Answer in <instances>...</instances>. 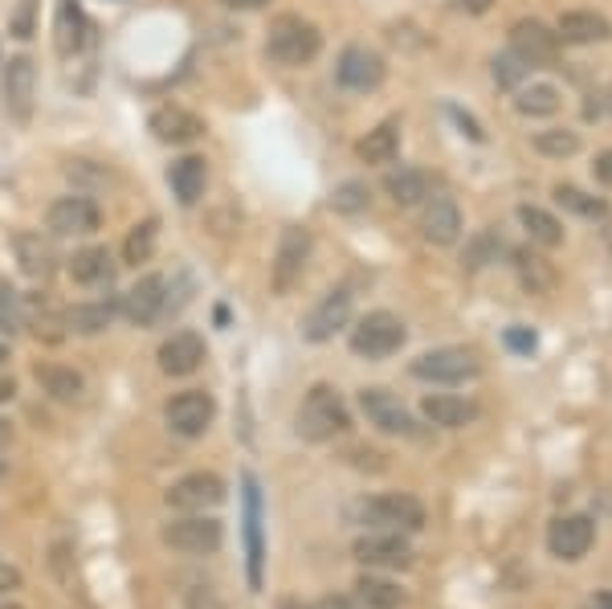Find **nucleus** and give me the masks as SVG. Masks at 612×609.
<instances>
[{
    "mask_svg": "<svg viewBox=\"0 0 612 609\" xmlns=\"http://www.w3.org/2000/svg\"><path fill=\"white\" fill-rule=\"evenodd\" d=\"M511 53L531 70V66H551L560 58V38L543 21H519L511 29Z\"/></svg>",
    "mask_w": 612,
    "mask_h": 609,
    "instance_id": "obj_18",
    "label": "nucleus"
},
{
    "mask_svg": "<svg viewBox=\"0 0 612 609\" xmlns=\"http://www.w3.org/2000/svg\"><path fill=\"white\" fill-rule=\"evenodd\" d=\"M499 254H502V241L494 238V233H478V238L470 241V250H465V267L482 270L490 267V262H499Z\"/></svg>",
    "mask_w": 612,
    "mask_h": 609,
    "instance_id": "obj_43",
    "label": "nucleus"
},
{
    "mask_svg": "<svg viewBox=\"0 0 612 609\" xmlns=\"http://www.w3.org/2000/svg\"><path fill=\"white\" fill-rule=\"evenodd\" d=\"M421 233L433 246H453V241L462 238V209H458V201L433 197L425 204V213H421Z\"/></svg>",
    "mask_w": 612,
    "mask_h": 609,
    "instance_id": "obj_24",
    "label": "nucleus"
},
{
    "mask_svg": "<svg viewBox=\"0 0 612 609\" xmlns=\"http://www.w3.org/2000/svg\"><path fill=\"white\" fill-rule=\"evenodd\" d=\"M225 540V528L217 516L209 511H192V516H180L163 528V545L175 548V552H188V557H204V552H217Z\"/></svg>",
    "mask_w": 612,
    "mask_h": 609,
    "instance_id": "obj_7",
    "label": "nucleus"
},
{
    "mask_svg": "<svg viewBox=\"0 0 612 609\" xmlns=\"http://www.w3.org/2000/svg\"><path fill=\"white\" fill-rule=\"evenodd\" d=\"M490 66H494V82H499L502 90H514L526 78V66L519 62L514 53H499V58H494Z\"/></svg>",
    "mask_w": 612,
    "mask_h": 609,
    "instance_id": "obj_45",
    "label": "nucleus"
},
{
    "mask_svg": "<svg viewBox=\"0 0 612 609\" xmlns=\"http://www.w3.org/2000/svg\"><path fill=\"white\" fill-rule=\"evenodd\" d=\"M465 9H470V13H486L490 9V0H462Z\"/></svg>",
    "mask_w": 612,
    "mask_h": 609,
    "instance_id": "obj_54",
    "label": "nucleus"
},
{
    "mask_svg": "<svg viewBox=\"0 0 612 609\" xmlns=\"http://www.w3.org/2000/svg\"><path fill=\"white\" fill-rule=\"evenodd\" d=\"M519 114L526 119H548V114L560 111V90L548 87V82H535V87H523L519 90V99H514Z\"/></svg>",
    "mask_w": 612,
    "mask_h": 609,
    "instance_id": "obj_38",
    "label": "nucleus"
},
{
    "mask_svg": "<svg viewBox=\"0 0 612 609\" xmlns=\"http://www.w3.org/2000/svg\"><path fill=\"white\" fill-rule=\"evenodd\" d=\"M119 311H123V319L136 323V328L155 323V319L168 311V279H163V274H143V279L119 299Z\"/></svg>",
    "mask_w": 612,
    "mask_h": 609,
    "instance_id": "obj_14",
    "label": "nucleus"
},
{
    "mask_svg": "<svg viewBox=\"0 0 612 609\" xmlns=\"http://www.w3.org/2000/svg\"><path fill=\"white\" fill-rule=\"evenodd\" d=\"M506 348H514V352H535V331L506 328Z\"/></svg>",
    "mask_w": 612,
    "mask_h": 609,
    "instance_id": "obj_46",
    "label": "nucleus"
},
{
    "mask_svg": "<svg viewBox=\"0 0 612 609\" xmlns=\"http://www.w3.org/2000/svg\"><path fill=\"white\" fill-rule=\"evenodd\" d=\"M0 438H9V421H0Z\"/></svg>",
    "mask_w": 612,
    "mask_h": 609,
    "instance_id": "obj_57",
    "label": "nucleus"
},
{
    "mask_svg": "<svg viewBox=\"0 0 612 609\" xmlns=\"http://www.w3.org/2000/svg\"><path fill=\"white\" fill-rule=\"evenodd\" d=\"M592 545H596V523L588 516H560L548 528V548L555 560H584Z\"/></svg>",
    "mask_w": 612,
    "mask_h": 609,
    "instance_id": "obj_19",
    "label": "nucleus"
},
{
    "mask_svg": "<svg viewBox=\"0 0 612 609\" xmlns=\"http://www.w3.org/2000/svg\"><path fill=\"white\" fill-rule=\"evenodd\" d=\"M514 270H519V282H523L531 294H551L555 291V267H551L543 254L514 250Z\"/></svg>",
    "mask_w": 612,
    "mask_h": 609,
    "instance_id": "obj_34",
    "label": "nucleus"
},
{
    "mask_svg": "<svg viewBox=\"0 0 612 609\" xmlns=\"http://www.w3.org/2000/svg\"><path fill=\"white\" fill-rule=\"evenodd\" d=\"M351 552L368 569H409L413 565V545L400 532H368L355 540Z\"/></svg>",
    "mask_w": 612,
    "mask_h": 609,
    "instance_id": "obj_15",
    "label": "nucleus"
},
{
    "mask_svg": "<svg viewBox=\"0 0 612 609\" xmlns=\"http://www.w3.org/2000/svg\"><path fill=\"white\" fill-rule=\"evenodd\" d=\"M335 78L339 87L348 90H375L384 82V58L368 46H348L339 53V66H335Z\"/></svg>",
    "mask_w": 612,
    "mask_h": 609,
    "instance_id": "obj_20",
    "label": "nucleus"
},
{
    "mask_svg": "<svg viewBox=\"0 0 612 609\" xmlns=\"http://www.w3.org/2000/svg\"><path fill=\"white\" fill-rule=\"evenodd\" d=\"M217 418V401L204 389H184L163 406V421L175 438H204Z\"/></svg>",
    "mask_w": 612,
    "mask_h": 609,
    "instance_id": "obj_9",
    "label": "nucleus"
},
{
    "mask_svg": "<svg viewBox=\"0 0 612 609\" xmlns=\"http://www.w3.org/2000/svg\"><path fill=\"white\" fill-rule=\"evenodd\" d=\"M355 597H360L368 609H400L404 606V589L392 585L388 577H375V572H363L355 581Z\"/></svg>",
    "mask_w": 612,
    "mask_h": 609,
    "instance_id": "obj_35",
    "label": "nucleus"
},
{
    "mask_svg": "<svg viewBox=\"0 0 612 609\" xmlns=\"http://www.w3.org/2000/svg\"><path fill=\"white\" fill-rule=\"evenodd\" d=\"M555 201H560L563 209L580 213V217H604L609 213V204L596 201V197H588V192L575 189V184H555Z\"/></svg>",
    "mask_w": 612,
    "mask_h": 609,
    "instance_id": "obj_42",
    "label": "nucleus"
},
{
    "mask_svg": "<svg viewBox=\"0 0 612 609\" xmlns=\"http://www.w3.org/2000/svg\"><path fill=\"white\" fill-rule=\"evenodd\" d=\"M21 311H26V328L46 343H58L66 340L70 331H66V316L62 311H53L50 299H41V294H21Z\"/></svg>",
    "mask_w": 612,
    "mask_h": 609,
    "instance_id": "obj_28",
    "label": "nucleus"
},
{
    "mask_svg": "<svg viewBox=\"0 0 612 609\" xmlns=\"http://www.w3.org/2000/svg\"><path fill=\"white\" fill-rule=\"evenodd\" d=\"M13 589H21V572L13 565H0V597L13 593Z\"/></svg>",
    "mask_w": 612,
    "mask_h": 609,
    "instance_id": "obj_47",
    "label": "nucleus"
},
{
    "mask_svg": "<svg viewBox=\"0 0 612 609\" xmlns=\"http://www.w3.org/2000/svg\"><path fill=\"white\" fill-rule=\"evenodd\" d=\"M155 241H160V221L155 217H143L139 226H131L123 241V262L127 267H139V262H151L155 254Z\"/></svg>",
    "mask_w": 612,
    "mask_h": 609,
    "instance_id": "obj_37",
    "label": "nucleus"
},
{
    "mask_svg": "<svg viewBox=\"0 0 612 609\" xmlns=\"http://www.w3.org/2000/svg\"><path fill=\"white\" fill-rule=\"evenodd\" d=\"M62 316H66V331H74V336H99V331H107L114 323L119 303H111V299H99V303H74L70 311H62Z\"/></svg>",
    "mask_w": 612,
    "mask_h": 609,
    "instance_id": "obj_30",
    "label": "nucleus"
},
{
    "mask_svg": "<svg viewBox=\"0 0 612 609\" xmlns=\"http://www.w3.org/2000/svg\"><path fill=\"white\" fill-rule=\"evenodd\" d=\"M204 356L209 352H204V340L197 331H175L160 343V369L168 377H192L204 365Z\"/></svg>",
    "mask_w": 612,
    "mask_h": 609,
    "instance_id": "obj_21",
    "label": "nucleus"
},
{
    "mask_svg": "<svg viewBox=\"0 0 612 609\" xmlns=\"http://www.w3.org/2000/svg\"><path fill=\"white\" fill-rule=\"evenodd\" d=\"M9 33L17 41H29L38 33V0H17V9L9 13Z\"/></svg>",
    "mask_w": 612,
    "mask_h": 609,
    "instance_id": "obj_44",
    "label": "nucleus"
},
{
    "mask_svg": "<svg viewBox=\"0 0 612 609\" xmlns=\"http://www.w3.org/2000/svg\"><path fill=\"white\" fill-rule=\"evenodd\" d=\"M148 131L160 143L188 148V143H197L200 136H204V119H200V114H192L188 107H175V102H168V107H155V111H151Z\"/></svg>",
    "mask_w": 612,
    "mask_h": 609,
    "instance_id": "obj_16",
    "label": "nucleus"
},
{
    "mask_svg": "<svg viewBox=\"0 0 612 609\" xmlns=\"http://www.w3.org/2000/svg\"><path fill=\"white\" fill-rule=\"evenodd\" d=\"M360 413L368 418V426H375L380 433L392 438H413V413L400 406V397H392L388 389H363L360 393Z\"/></svg>",
    "mask_w": 612,
    "mask_h": 609,
    "instance_id": "obj_13",
    "label": "nucleus"
},
{
    "mask_svg": "<svg viewBox=\"0 0 612 609\" xmlns=\"http://www.w3.org/2000/svg\"><path fill=\"white\" fill-rule=\"evenodd\" d=\"M4 470H9V467H4V458H0V479H4Z\"/></svg>",
    "mask_w": 612,
    "mask_h": 609,
    "instance_id": "obj_58",
    "label": "nucleus"
},
{
    "mask_svg": "<svg viewBox=\"0 0 612 609\" xmlns=\"http://www.w3.org/2000/svg\"><path fill=\"white\" fill-rule=\"evenodd\" d=\"M555 38L568 41V46H596V41L612 38V26L600 13H588V9H572V13L560 17L555 26Z\"/></svg>",
    "mask_w": 612,
    "mask_h": 609,
    "instance_id": "obj_27",
    "label": "nucleus"
},
{
    "mask_svg": "<svg viewBox=\"0 0 612 609\" xmlns=\"http://www.w3.org/2000/svg\"><path fill=\"white\" fill-rule=\"evenodd\" d=\"M400 152V123L397 119H388L380 128H372L355 143V156H360L363 164H392Z\"/></svg>",
    "mask_w": 612,
    "mask_h": 609,
    "instance_id": "obj_32",
    "label": "nucleus"
},
{
    "mask_svg": "<svg viewBox=\"0 0 612 609\" xmlns=\"http://www.w3.org/2000/svg\"><path fill=\"white\" fill-rule=\"evenodd\" d=\"M13 397H17V381L0 372V406H4V401H13Z\"/></svg>",
    "mask_w": 612,
    "mask_h": 609,
    "instance_id": "obj_51",
    "label": "nucleus"
},
{
    "mask_svg": "<svg viewBox=\"0 0 612 609\" xmlns=\"http://www.w3.org/2000/svg\"><path fill=\"white\" fill-rule=\"evenodd\" d=\"M421 413H425L433 426H441V430H462V426H470V421L478 418V406L470 397H458V393H429L425 401H421Z\"/></svg>",
    "mask_w": 612,
    "mask_h": 609,
    "instance_id": "obj_26",
    "label": "nucleus"
},
{
    "mask_svg": "<svg viewBox=\"0 0 612 609\" xmlns=\"http://www.w3.org/2000/svg\"><path fill=\"white\" fill-rule=\"evenodd\" d=\"M588 609H612V589H604V593L592 597V606Z\"/></svg>",
    "mask_w": 612,
    "mask_h": 609,
    "instance_id": "obj_53",
    "label": "nucleus"
},
{
    "mask_svg": "<svg viewBox=\"0 0 612 609\" xmlns=\"http://www.w3.org/2000/svg\"><path fill=\"white\" fill-rule=\"evenodd\" d=\"M319 50H323V33L294 13L278 17L270 26V38H265V53L278 66H307L319 58Z\"/></svg>",
    "mask_w": 612,
    "mask_h": 609,
    "instance_id": "obj_2",
    "label": "nucleus"
},
{
    "mask_svg": "<svg viewBox=\"0 0 612 609\" xmlns=\"http://www.w3.org/2000/svg\"><path fill=\"white\" fill-rule=\"evenodd\" d=\"M17 331H26L21 294L9 287V279H0V336H17Z\"/></svg>",
    "mask_w": 612,
    "mask_h": 609,
    "instance_id": "obj_41",
    "label": "nucleus"
},
{
    "mask_svg": "<svg viewBox=\"0 0 612 609\" xmlns=\"http://www.w3.org/2000/svg\"><path fill=\"white\" fill-rule=\"evenodd\" d=\"M450 114L458 119V123H462V131L470 136V140H482V131H478V123L470 119V114H462V111H450Z\"/></svg>",
    "mask_w": 612,
    "mask_h": 609,
    "instance_id": "obj_50",
    "label": "nucleus"
},
{
    "mask_svg": "<svg viewBox=\"0 0 612 609\" xmlns=\"http://www.w3.org/2000/svg\"><path fill=\"white\" fill-rule=\"evenodd\" d=\"M360 523L372 532H421L425 528V508L413 496H375L360 503Z\"/></svg>",
    "mask_w": 612,
    "mask_h": 609,
    "instance_id": "obj_3",
    "label": "nucleus"
},
{
    "mask_svg": "<svg viewBox=\"0 0 612 609\" xmlns=\"http://www.w3.org/2000/svg\"><path fill=\"white\" fill-rule=\"evenodd\" d=\"M0 94H4V114H9L13 123H29L33 102H38V66H33L29 53H17V58L4 62Z\"/></svg>",
    "mask_w": 612,
    "mask_h": 609,
    "instance_id": "obj_8",
    "label": "nucleus"
},
{
    "mask_svg": "<svg viewBox=\"0 0 612 609\" xmlns=\"http://www.w3.org/2000/svg\"><path fill=\"white\" fill-rule=\"evenodd\" d=\"M311 229L307 226H287L282 238H278V254H274V267H270V282H274L278 294H290L294 287L302 282L307 274V262H311Z\"/></svg>",
    "mask_w": 612,
    "mask_h": 609,
    "instance_id": "obj_6",
    "label": "nucleus"
},
{
    "mask_svg": "<svg viewBox=\"0 0 612 609\" xmlns=\"http://www.w3.org/2000/svg\"><path fill=\"white\" fill-rule=\"evenodd\" d=\"M87 46V13L78 0H58L53 4V50L58 58H74Z\"/></svg>",
    "mask_w": 612,
    "mask_h": 609,
    "instance_id": "obj_23",
    "label": "nucleus"
},
{
    "mask_svg": "<svg viewBox=\"0 0 612 609\" xmlns=\"http://www.w3.org/2000/svg\"><path fill=\"white\" fill-rule=\"evenodd\" d=\"M66 270H70V279H74L78 287H102V282H111L114 274L111 250H107V246H87V250H78V254L66 262Z\"/></svg>",
    "mask_w": 612,
    "mask_h": 609,
    "instance_id": "obj_29",
    "label": "nucleus"
},
{
    "mask_svg": "<svg viewBox=\"0 0 612 609\" xmlns=\"http://www.w3.org/2000/svg\"><path fill=\"white\" fill-rule=\"evenodd\" d=\"M46 226H50V233H58V238H87V233H94V229L102 226V213L90 197L70 192V197H58V201L50 204Z\"/></svg>",
    "mask_w": 612,
    "mask_h": 609,
    "instance_id": "obj_11",
    "label": "nucleus"
},
{
    "mask_svg": "<svg viewBox=\"0 0 612 609\" xmlns=\"http://www.w3.org/2000/svg\"><path fill=\"white\" fill-rule=\"evenodd\" d=\"M221 503H225V479L213 475V470H192V475H184V479H175L168 487V508L184 511V516L213 511Z\"/></svg>",
    "mask_w": 612,
    "mask_h": 609,
    "instance_id": "obj_10",
    "label": "nucleus"
},
{
    "mask_svg": "<svg viewBox=\"0 0 612 609\" xmlns=\"http://www.w3.org/2000/svg\"><path fill=\"white\" fill-rule=\"evenodd\" d=\"M168 184H172L175 201L184 204V209H192V204L204 197V189H209V164H204V156H180V160H172Z\"/></svg>",
    "mask_w": 612,
    "mask_h": 609,
    "instance_id": "obj_25",
    "label": "nucleus"
},
{
    "mask_svg": "<svg viewBox=\"0 0 612 609\" xmlns=\"http://www.w3.org/2000/svg\"><path fill=\"white\" fill-rule=\"evenodd\" d=\"M592 168H596V180L612 184V148H609V152H600V156H596V164H592Z\"/></svg>",
    "mask_w": 612,
    "mask_h": 609,
    "instance_id": "obj_48",
    "label": "nucleus"
},
{
    "mask_svg": "<svg viewBox=\"0 0 612 609\" xmlns=\"http://www.w3.org/2000/svg\"><path fill=\"white\" fill-rule=\"evenodd\" d=\"M9 246H13L21 274H29V279H50L53 267H58V258H53V246L41 238L38 229H17L13 238H9Z\"/></svg>",
    "mask_w": 612,
    "mask_h": 609,
    "instance_id": "obj_22",
    "label": "nucleus"
},
{
    "mask_svg": "<svg viewBox=\"0 0 612 609\" xmlns=\"http://www.w3.org/2000/svg\"><path fill=\"white\" fill-rule=\"evenodd\" d=\"M384 192L400 204V209H413V204L429 201L433 184H429V177L421 172V168H397V172H388Z\"/></svg>",
    "mask_w": 612,
    "mask_h": 609,
    "instance_id": "obj_33",
    "label": "nucleus"
},
{
    "mask_svg": "<svg viewBox=\"0 0 612 609\" xmlns=\"http://www.w3.org/2000/svg\"><path fill=\"white\" fill-rule=\"evenodd\" d=\"M519 226L526 229V238L539 241V246H560L563 241V226L548 209H539V204H519Z\"/></svg>",
    "mask_w": 612,
    "mask_h": 609,
    "instance_id": "obj_36",
    "label": "nucleus"
},
{
    "mask_svg": "<svg viewBox=\"0 0 612 609\" xmlns=\"http://www.w3.org/2000/svg\"><path fill=\"white\" fill-rule=\"evenodd\" d=\"M245 487V565H250V589H262V565H265V545H262V487L253 475L241 479Z\"/></svg>",
    "mask_w": 612,
    "mask_h": 609,
    "instance_id": "obj_17",
    "label": "nucleus"
},
{
    "mask_svg": "<svg viewBox=\"0 0 612 609\" xmlns=\"http://www.w3.org/2000/svg\"><path fill=\"white\" fill-rule=\"evenodd\" d=\"M225 9H238V13H253V9H265L270 0H221Z\"/></svg>",
    "mask_w": 612,
    "mask_h": 609,
    "instance_id": "obj_49",
    "label": "nucleus"
},
{
    "mask_svg": "<svg viewBox=\"0 0 612 609\" xmlns=\"http://www.w3.org/2000/svg\"><path fill=\"white\" fill-rule=\"evenodd\" d=\"M0 609H26V606H17V601H0Z\"/></svg>",
    "mask_w": 612,
    "mask_h": 609,
    "instance_id": "obj_56",
    "label": "nucleus"
},
{
    "mask_svg": "<svg viewBox=\"0 0 612 609\" xmlns=\"http://www.w3.org/2000/svg\"><path fill=\"white\" fill-rule=\"evenodd\" d=\"M294 430H299V438H307V442H331L339 433H348L351 409L348 401H343V393L331 389V385H314L311 393L302 397Z\"/></svg>",
    "mask_w": 612,
    "mask_h": 609,
    "instance_id": "obj_1",
    "label": "nucleus"
},
{
    "mask_svg": "<svg viewBox=\"0 0 612 609\" xmlns=\"http://www.w3.org/2000/svg\"><path fill=\"white\" fill-rule=\"evenodd\" d=\"M33 381H38L41 393H50L53 401H78V397H82V389H87L82 372L66 369V365H53V360H46V365H38V369H33Z\"/></svg>",
    "mask_w": 612,
    "mask_h": 609,
    "instance_id": "obj_31",
    "label": "nucleus"
},
{
    "mask_svg": "<svg viewBox=\"0 0 612 609\" xmlns=\"http://www.w3.org/2000/svg\"><path fill=\"white\" fill-rule=\"evenodd\" d=\"M348 323H351V291L335 287V291H327L323 299L307 311V319H302V340L327 343L335 340V331H343Z\"/></svg>",
    "mask_w": 612,
    "mask_h": 609,
    "instance_id": "obj_12",
    "label": "nucleus"
},
{
    "mask_svg": "<svg viewBox=\"0 0 612 609\" xmlns=\"http://www.w3.org/2000/svg\"><path fill=\"white\" fill-rule=\"evenodd\" d=\"M307 609H351L343 597H323V601H314V606H307Z\"/></svg>",
    "mask_w": 612,
    "mask_h": 609,
    "instance_id": "obj_52",
    "label": "nucleus"
},
{
    "mask_svg": "<svg viewBox=\"0 0 612 609\" xmlns=\"http://www.w3.org/2000/svg\"><path fill=\"white\" fill-rule=\"evenodd\" d=\"M609 102H612V90H609Z\"/></svg>",
    "mask_w": 612,
    "mask_h": 609,
    "instance_id": "obj_59",
    "label": "nucleus"
},
{
    "mask_svg": "<svg viewBox=\"0 0 612 609\" xmlns=\"http://www.w3.org/2000/svg\"><path fill=\"white\" fill-rule=\"evenodd\" d=\"M478 372H482V360L470 348H433L413 360V377L429 385H465Z\"/></svg>",
    "mask_w": 612,
    "mask_h": 609,
    "instance_id": "obj_5",
    "label": "nucleus"
},
{
    "mask_svg": "<svg viewBox=\"0 0 612 609\" xmlns=\"http://www.w3.org/2000/svg\"><path fill=\"white\" fill-rule=\"evenodd\" d=\"M368 201H372V192H368V184L363 180H343V184H335V192H331V209L343 217H355L368 209Z\"/></svg>",
    "mask_w": 612,
    "mask_h": 609,
    "instance_id": "obj_40",
    "label": "nucleus"
},
{
    "mask_svg": "<svg viewBox=\"0 0 612 609\" xmlns=\"http://www.w3.org/2000/svg\"><path fill=\"white\" fill-rule=\"evenodd\" d=\"M4 360H9V343L0 340V369H4Z\"/></svg>",
    "mask_w": 612,
    "mask_h": 609,
    "instance_id": "obj_55",
    "label": "nucleus"
},
{
    "mask_svg": "<svg viewBox=\"0 0 612 609\" xmlns=\"http://www.w3.org/2000/svg\"><path fill=\"white\" fill-rule=\"evenodd\" d=\"M535 152L539 156H551V160H563V156H575L580 152V136L568 128H548V131H535Z\"/></svg>",
    "mask_w": 612,
    "mask_h": 609,
    "instance_id": "obj_39",
    "label": "nucleus"
},
{
    "mask_svg": "<svg viewBox=\"0 0 612 609\" xmlns=\"http://www.w3.org/2000/svg\"><path fill=\"white\" fill-rule=\"evenodd\" d=\"M404 319L392 316V311H368V316L351 328V352L360 356V360H384V356L400 352V343H404Z\"/></svg>",
    "mask_w": 612,
    "mask_h": 609,
    "instance_id": "obj_4",
    "label": "nucleus"
}]
</instances>
